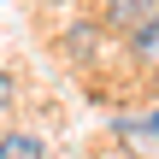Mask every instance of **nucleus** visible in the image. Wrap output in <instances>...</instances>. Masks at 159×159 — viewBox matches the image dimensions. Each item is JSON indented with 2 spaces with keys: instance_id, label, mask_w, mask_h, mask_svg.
I'll list each match as a JSON object with an SVG mask.
<instances>
[{
  "instance_id": "obj_1",
  "label": "nucleus",
  "mask_w": 159,
  "mask_h": 159,
  "mask_svg": "<svg viewBox=\"0 0 159 159\" xmlns=\"http://www.w3.org/2000/svg\"><path fill=\"white\" fill-rule=\"evenodd\" d=\"M153 12H159V0H106V24H112L118 35H136Z\"/></svg>"
},
{
  "instance_id": "obj_2",
  "label": "nucleus",
  "mask_w": 159,
  "mask_h": 159,
  "mask_svg": "<svg viewBox=\"0 0 159 159\" xmlns=\"http://www.w3.org/2000/svg\"><path fill=\"white\" fill-rule=\"evenodd\" d=\"M0 159H47V148H41L30 130H6V136H0Z\"/></svg>"
},
{
  "instance_id": "obj_3",
  "label": "nucleus",
  "mask_w": 159,
  "mask_h": 159,
  "mask_svg": "<svg viewBox=\"0 0 159 159\" xmlns=\"http://www.w3.org/2000/svg\"><path fill=\"white\" fill-rule=\"evenodd\" d=\"M130 53H136L142 65H159V12L142 24V30H136V35H130Z\"/></svg>"
},
{
  "instance_id": "obj_4",
  "label": "nucleus",
  "mask_w": 159,
  "mask_h": 159,
  "mask_svg": "<svg viewBox=\"0 0 159 159\" xmlns=\"http://www.w3.org/2000/svg\"><path fill=\"white\" fill-rule=\"evenodd\" d=\"M0 106H12V77L0 71Z\"/></svg>"
}]
</instances>
